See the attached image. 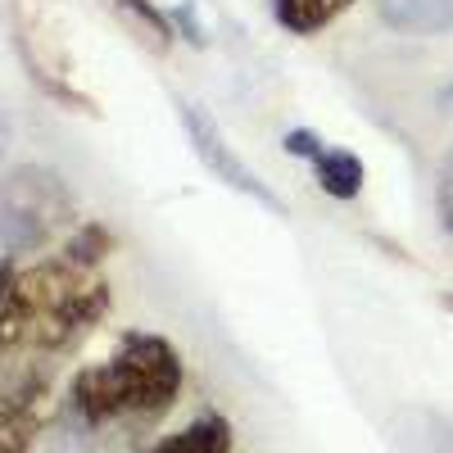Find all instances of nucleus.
<instances>
[{
  "label": "nucleus",
  "instance_id": "11",
  "mask_svg": "<svg viewBox=\"0 0 453 453\" xmlns=\"http://www.w3.org/2000/svg\"><path fill=\"white\" fill-rule=\"evenodd\" d=\"M435 213H440V226H444V232H453V150H449V159H444V168H440Z\"/></svg>",
  "mask_w": 453,
  "mask_h": 453
},
{
  "label": "nucleus",
  "instance_id": "14",
  "mask_svg": "<svg viewBox=\"0 0 453 453\" xmlns=\"http://www.w3.org/2000/svg\"><path fill=\"white\" fill-rule=\"evenodd\" d=\"M440 100H444V104H453V87H449V91H444V96H440Z\"/></svg>",
  "mask_w": 453,
  "mask_h": 453
},
{
  "label": "nucleus",
  "instance_id": "8",
  "mask_svg": "<svg viewBox=\"0 0 453 453\" xmlns=\"http://www.w3.org/2000/svg\"><path fill=\"white\" fill-rule=\"evenodd\" d=\"M376 10L399 32H453V0H376Z\"/></svg>",
  "mask_w": 453,
  "mask_h": 453
},
{
  "label": "nucleus",
  "instance_id": "1",
  "mask_svg": "<svg viewBox=\"0 0 453 453\" xmlns=\"http://www.w3.org/2000/svg\"><path fill=\"white\" fill-rule=\"evenodd\" d=\"M109 254V226L78 222L50 258H36L32 268H14L10 295L0 304V354L50 358L91 335V326L113 304V290L104 281Z\"/></svg>",
  "mask_w": 453,
  "mask_h": 453
},
{
  "label": "nucleus",
  "instance_id": "10",
  "mask_svg": "<svg viewBox=\"0 0 453 453\" xmlns=\"http://www.w3.org/2000/svg\"><path fill=\"white\" fill-rule=\"evenodd\" d=\"M109 5L119 10V14H127L132 27H136L155 50H168V46H173V19L155 5V0H109Z\"/></svg>",
  "mask_w": 453,
  "mask_h": 453
},
{
  "label": "nucleus",
  "instance_id": "6",
  "mask_svg": "<svg viewBox=\"0 0 453 453\" xmlns=\"http://www.w3.org/2000/svg\"><path fill=\"white\" fill-rule=\"evenodd\" d=\"M286 155L295 159H309L318 186L331 196V200H354L363 191V159L345 145H326L318 132L299 127V132H286Z\"/></svg>",
  "mask_w": 453,
  "mask_h": 453
},
{
  "label": "nucleus",
  "instance_id": "7",
  "mask_svg": "<svg viewBox=\"0 0 453 453\" xmlns=\"http://www.w3.org/2000/svg\"><path fill=\"white\" fill-rule=\"evenodd\" d=\"M141 453H232V422L218 418V412H209V418L164 435L159 444H150Z\"/></svg>",
  "mask_w": 453,
  "mask_h": 453
},
{
  "label": "nucleus",
  "instance_id": "9",
  "mask_svg": "<svg viewBox=\"0 0 453 453\" xmlns=\"http://www.w3.org/2000/svg\"><path fill=\"white\" fill-rule=\"evenodd\" d=\"M273 5V19L286 27V32H295V36H313V32H322L331 19H340L354 0H268Z\"/></svg>",
  "mask_w": 453,
  "mask_h": 453
},
{
  "label": "nucleus",
  "instance_id": "13",
  "mask_svg": "<svg viewBox=\"0 0 453 453\" xmlns=\"http://www.w3.org/2000/svg\"><path fill=\"white\" fill-rule=\"evenodd\" d=\"M5 145H10V119H5V109H0V159H5Z\"/></svg>",
  "mask_w": 453,
  "mask_h": 453
},
{
  "label": "nucleus",
  "instance_id": "2",
  "mask_svg": "<svg viewBox=\"0 0 453 453\" xmlns=\"http://www.w3.org/2000/svg\"><path fill=\"white\" fill-rule=\"evenodd\" d=\"M181 354L155 331H123L109 358L82 367L64 395V440L109 453L159 426L181 395Z\"/></svg>",
  "mask_w": 453,
  "mask_h": 453
},
{
  "label": "nucleus",
  "instance_id": "3",
  "mask_svg": "<svg viewBox=\"0 0 453 453\" xmlns=\"http://www.w3.org/2000/svg\"><path fill=\"white\" fill-rule=\"evenodd\" d=\"M73 222H78V200L55 168L19 164L0 181V245L10 258L46 250Z\"/></svg>",
  "mask_w": 453,
  "mask_h": 453
},
{
  "label": "nucleus",
  "instance_id": "5",
  "mask_svg": "<svg viewBox=\"0 0 453 453\" xmlns=\"http://www.w3.org/2000/svg\"><path fill=\"white\" fill-rule=\"evenodd\" d=\"M177 119H181V127H186V136H191V150L200 155V164L222 181V186H232V191H241V196H250L254 204H263V209H273V213H286V204L273 196V186H263L258 177H254V168L232 150V141H226L222 132H218V123L209 119V113L200 109V104H191V100H177Z\"/></svg>",
  "mask_w": 453,
  "mask_h": 453
},
{
  "label": "nucleus",
  "instance_id": "12",
  "mask_svg": "<svg viewBox=\"0 0 453 453\" xmlns=\"http://www.w3.org/2000/svg\"><path fill=\"white\" fill-rule=\"evenodd\" d=\"M10 281H14V258L0 263V304H5V295H10Z\"/></svg>",
  "mask_w": 453,
  "mask_h": 453
},
{
  "label": "nucleus",
  "instance_id": "4",
  "mask_svg": "<svg viewBox=\"0 0 453 453\" xmlns=\"http://www.w3.org/2000/svg\"><path fill=\"white\" fill-rule=\"evenodd\" d=\"M50 363H5L0 367V453H32L46 426Z\"/></svg>",
  "mask_w": 453,
  "mask_h": 453
}]
</instances>
